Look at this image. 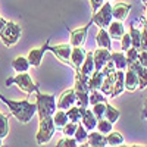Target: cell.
<instances>
[{"label":"cell","mask_w":147,"mask_h":147,"mask_svg":"<svg viewBox=\"0 0 147 147\" xmlns=\"http://www.w3.org/2000/svg\"><path fill=\"white\" fill-rule=\"evenodd\" d=\"M0 100L5 102L9 109H10V113L13 115L19 122L22 124H28V122L32 119V116L37 113V106L35 103H31L28 100H9L7 97H5L3 94H0Z\"/></svg>","instance_id":"1"},{"label":"cell","mask_w":147,"mask_h":147,"mask_svg":"<svg viewBox=\"0 0 147 147\" xmlns=\"http://www.w3.org/2000/svg\"><path fill=\"white\" fill-rule=\"evenodd\" d=\"M75 96H77V106L81 107H88V77L82 74L80 69H75Z\"/></svg>","instance_id":"2"},{"label":"cell","mask_w":147,"mask_h":147,"mask_svg":"<svg viewBox=\"0 0 147 147\" xmlns=\"http://www.w3.org/2000/svg\"><path fill=\"white\" fill-rule=\"evenodd\" d=\"M35 106H37V113L40 118L44 116H52L56 112V99L53 94H44L38 90L35 91Z\"/></svg>","instance_id":"3"},{"label":"cell","mask_w":147,"mask_h":147,"mask_svg":"<svg viewBox=\"0 0 147 147\" xmlns=\"http://www.w3.org/2000/svg\"><path fill=\"white\" fill-rule=\"evenodd\" d=\"M21 34H22V30L16 22L6 21L5 27L0 31V40L6 47H15L21 38Z\"/></svg>","instance_id":"4"},{"label":"cell","mask_w":147,"mask_h":147,"mask_svg":"<svg viewBox=\"0 0 147 147\" xmlns=\"http://www.w3.org/2000/svg\"><path fill=\"white\" fill-rule=\"evenodd\" d=\"M56 131V127L53 124V118L52 116H44V118H40V124H38V131H37V136H35V140H37V144H46L52 140L53 134Z\"/></svg>","instance_id":"5"},{"label":"cell","mask_w":147,"mask_h":147,"mask_svg":"<svg viewBox=\"0 0 147 147\" xmlns=\"http://www.w3.org/2000/svg\"><path fill=\"white\" fill-rule=\"evenodd\" d=\"M7 87L12 84H15L18 85V88L22 90L24 93H27V94H31V93H35L37 90H38V85H35L32 78L30 77V74L27 72H18V75L13 77V78H7L6 82H5Z\"/></svg>","instance_id":"6"},{"label":"cell","mask_w":147,"mask_h":147,"mask_svg":"<svg viewBox=\"0 0 147 147\" xmlns=\"http://www.w3.org/2000/svg\"><path fill=\"white\" fill-rule=\"evenodd\" d=\"M112 21H113V15H112V5L110 3H103L99 7V10L91 16V22L96 24L99 28H107Z\"/></svg>","instance_id":"7"},{"label":"cell","mask_w":147,"mask_h":147,"mask_svg":"<svg viewBox=\"0 0 147 147\" xmlns=\"http://www.w3.org/2000/svg\"><path fill=\"white\" fill-rule=\"evenodd\" d=\"M49 50H50L62 63L71 65V52H72V46H71L69 43L57 44V46H49Z\"/></svg>","instance_id":"8"},{"label":"cell","mask_w":147,"mask_h":147,"mask_svg":"<svg viewBox=\"0 0 147 147\" xmlns=\"http://www.w3.org/2000/svg\"><path fill=\"white\" fill-rule=\"evenodd\" d=\"M91 21L78 30H72L71 31V38H69V44L72 47H80V46H84L85 43V38H87V32H88V28L91 27Z\"/></svg>","instance_id":"9"},{"label":"cell","mask_w":147,"mask_h":147,"mask_svg":"<svg viewBox=\"0 0 147 147\" xmlns=\"http://www.w3.org/2000/svg\"><path fill=\"white\" fill-rule=\"evenodd\" d=\"M75 103H77L75 90L69 88V90H65L62 94H60L59 100H57V103H56V107H57V109H62V110H68L71 106H74Z\"/></svg>","instance_id":"10"},{"label":"cell","mask_w":147,"mask_h":147,"mask_svg":"<svg viewBox=\"0 0 147 147\" xmlns=\"http://www.w3.org/2000/svg\"><path fill=\"white\" fill-rule=\"evenodd\" d=\"M49 46H50V44H49V40H47V41L44 43V46H41L40 49H32V50H30L27 59H28V62H30L31 66L38 68V66L41 65L43 56H44V53L49 50Z\"/></svg>","instance_id":"11"},{"label":"cell","mask_w":147,"mask_h":147,"mask_svg":"<svg viewBox=\"0 0 147 147\" xmlns=\"http://www.w3.org/2000/svg\"><path fill=\"white\" fill-rule=\"evenodd\" d=\"M93 60H94V71H102V68L110 60V50L103 47H99L93 52Z\"/></svg>","instance_id":"12"},{"label":"cell","mask_w":147,"mask_h":147,"mask_svg":"<svg viewBox=\"0 0 147 147\" xmlns=\"http://www.w3.org/2000/svg\"><path fill=\"white\" fill-rule=\"evenodd\" d=\"M128 68H131L134 72L137 74V77H138V88L144 90L147 87V68L143 66L138 62V59L136 60V62H132L131 65H128Z\"/></svg>","instance_id":"13"},{"label":"cell","mask_w":147,"mask_h":147,"mask_svg":"<svg viewBox=\"0 0 147 147\" xmlns=\"http://www.w3.org/2000/svg\"><path fill=\"white\" fill-rule=\"evenodd\" d=\"M132 9V5L131 3H116L115 6H112V15H113V19L116 21H125L127 16L129 15V10Z\"/></svg>","instance_id":"14"},{"label":"cell","mask_w":147,"mask_h":147,"mask_svg":"<svg viewBox=\"0 0 147 147\" xmlns=\"http://www.w3.org/2000/svg\"><path fill=\"white\" fill-rule=\"evenodd\" d=\"M107 32H109V35H110V38H112V40H121L122 35L125 34V27H124V24H122V21L113 19L112 22L109 24Z\"/></svg>","instance_id":"15"},{"label":"cell","mask_w":147,"mask_h":147,"mask_svg":"<svg viewBox=\"0 0 147 147\" xmlns=\"http://www.w3.org/2000/svg\"><path fill=\"white\" fill-rule=\"evenodd\" d=\"M85 52L84 46H80V47H72V52H71V65L75 68V69H80V66L82 65L84 59H85Z\"/></svg>","instance_id":"16"},{"label":"cell","mask_w":147,"mask_h":147,"mask_svg":"<svg viewBox=\"0 0 147 147\" xmlns=\"http://www.w3.org/2000/svg\"><path fill=\"white\" fill-rule=\"evenodd\" d=\"M124 81H125V71L116 69V72H115V82H113V91H112V96L110 97H116L121 93L125 91Z\"/></svg>","instance_id":"17"},{"label":"cell","mask_w":147,"mask_h":147,"mask_svg":"<svg viewBox=\"0 0 147 147\" xmlns=\"http://www.w3.org/2000/svg\"><path fill=\"white\" fill-rule=\"evenodd\" d=\"M124 85H125V90L131 91V93L138 88V77H137V74L134 72L131 68H128V66H127V72H125Z\"/></svg>","instance_id":"18"},{"label":"cell","mask_w":147,"mask_h":147,"mask_svg":"<svg viewBox=\"0 0 147 147\" xmlns=\"http://www.w3.org/2000/svg\"><path fill=\"white\" fill-rule=\"evenodd\" d=\"M115 72H116V69L112 71V72H109L107 75H105V77H103V81H102V85H100V91H102L105 96H107V97L112 96V91H113Z\"/></svg>","instance_id":"19"},{"label":"cell","mask_w":147,"mask_h":147,"mask_svg":"<svg viewBox=\"0 0 147 147\" xmlns=\"http://www.w3.org/2000/svg\"><path fill=\"white\" fill-rule=\"evenodd\" d=\"M87 146H91V147H105V146H107L106 136L102 134V132H93V131H90L88 137H87Z\"/></svg>","instance_id":"20"},{"label":"cell","mask_w":147,"mask_h":147,"mask_svg":"<svg viewBox=\"0 0 147 147\" xmlns=\"http://www.w3.org/2000/svg\"><path fill=\"white\" fill-rule=\"evenodd\" d=\"M96 41H97V46L99 47L112 50V38H110V35H109L106 28H100L99 30V32H97V35H96Z\"/></svg>","instance_id":"21"},{"label":"cell","mask_w":147,"mask_h":147,"mask_svg":"<svg viewBox=\"0 0 147 147\" xmlns=\"http://www.w3.org/2000/svg\"><path fill=\"white\" fill-rule=\"evenodd\" d=\"M81 124L84 125V128L87 129L88 132L93 131L97 125V118L94 116V113L91 112V109H85L84 113L81 116Z\"/></svg>","instance_id":"22"},{"label":"cell","mask_w":147,"mask_h":147,"mask_svg":"<svg viewBox=\"0 0 147 147\" xmlns=\"http://www.w3.org/2000/svg\"><path fill=\"white\" fill-rule=\"evenodd\" d=\"M53 118V124L56 127V129H62L68 122H69V118H68V113L66 110H62V109H57L56 112L52 115Z\"/></svg>","instance_id":"23"},{"label":"cell","mask_w":147,"mask_h":147,"mask_svg":"<svg viewBox=\"0 0 147 147\" xmlns=\"http://www.w3.org/2000/svg\"><path fill=\"white\" fill-rule=\"evenodd\" d=\"M80 71L82 74H85L87 77H91V74L94 72V60H93V53L91 52H87L82 65L80 66Z\"/></svg>","instance_id":"24"},{"label":"cell","mask_w":147,"mask_h":147,"mask_svg":"<svg viewBox=\"0 0 147 147\" xmlns=\"http://www.w3.org/2000/svg\"><path fill=\"white\" fill-rule=\"evenodd\" d=\"M103 72L102 71H94L91 77H88V88L90 90H100V85L103 81Z\"/></svg>","instance_id":"25"},{"label":"cell","mask_w":147,"mask_h":147,"mask_svg":"<svg viewBox=\"0 0 147 147\" xmlns=\"http://www.w3.org/2000/svg\"><path fill=\"white\" fill-rule=\"evenodd\" d=\"M110 60L113 62L116 69H127V57L124 55V52H116V53H110Z\"/></svg>","instance_id":"26"},{"label":"cell","mask_w":147,"mask_h":147,"mask_svg":"<svg viewBox=\"0 0 147 147\" xmlns=\"http://www.w3.org/2000/svg\"><path fill=\"white\" fill-rule=\"evenodd\" d=\"M87 109V107H81V106H71L68 110H66V113H68V118L71 122H75V124H78V122L81 121V116L84 113V110Z\"/></svg>","instance_id":"27"},{"label":"cell","mask_w":147,"mask_h":147,"mask_svg":"<svg viewBox=\"0 0 147 147\" xmlns=\"http://www.w3.org/2000/svg\"><path fill=\"white\" fill-rule=\"evenodd\" d=\"M30 62L27 57L24 56H18L16 59H13V62H12V68L15 69V72H28L30 69Z\"/></svg>","instance_id":"28"},{"label":"cell","mask_w":147,"mask_h":147,"mask_svg":"<svg viewBox=\"0 0 147 147\" xmlns=\"http://www.w3.org/2000/svg\"><path fill=\"white\" fill-rule=\"evenodd\" d=\"M119 116H121V112H119V109H116V107H113L112 105H109L107 102H106V110H105V119H107L109 122H112V124H115V122L119 119Z\"/></svg>","instance_id":"29"},{"label":"cell","mask_w":147,"mask_h":147,"mask_svg":"<svg viewBox=\"0 0 147 147\" xmlns=\"http://www.w3.org/2000/svg\"><path fill=\"white\" fill-rule=\"evenodd\" d=\"M106 103L107 102V97L100 91V90H90L88 93V105H96V103Z\"/></svg>","instance_id":"30"},{"label":"cell","mask_w":147,"mask_h":147,"mask_svg":"<svg viewBox=\"0 0 147 147\" xmlns=\"http://www.w3.org/2000/svg\"><path fill=\"white\" fill-rule=\"evenodd\" d=\"M129 37H131V47L141 50V31H138L136 27H131L129 30Z\"/></svg>","instance_id":"31"},{"label":"cell","mask_w":147,"mask_h":147,"mask_svg":"<svg viewBox=\"0 0 147 147\" xmlns=\"http://www.w3.org/2000/svg\"><path fill=\"white\" fill-rule=\"evenodd\" d=\"M106 141H107V146H121L124 143V137H122V134L119 132H113V129L106 134Z\"/></svg>","instance_id":"32"},{"label":"cell","mask_w":147,"mask_h":147,"mask_svg":"<svg viewBox=\"0 0 147 147\" xmlns=\"http://www.w3.org/2000/svg\"><path fill=\"white\" fill-rule=\"evenodd\" d=\"M74 137H75V140L78 143H85L87 141V137H88V131L84 128L82 124H80L78 122V125H77V129H75V134H74Z\"/></svg>","instance_id":"33"},{"label":"cell","mask_w":147,"mask_h":147,"mask_svg":"<svg viewBox=\"0 0 147 147\" xmlns=\"http://www.w3.org/2000/svg\"><path fill=\"white\" fill-rule=\"evenodd\" d=\"M112 125H113L112 122H109L107 119L102 118V119L97 121V125H96V128H97V131H99V132H102V134H105V136H106L107 132L112 131Z\"/></svg>","instance_id":"34"},{"label":"cell","mask_w":147,"mask_h":147,"mask_svg":"<svg viewBox=\"0 0 147 147\" xmlns=\"http://www.w3.org/2000/svg\"><path fill=\"white\" fill-rule=\"evenodd\" d=\"M9 134V116L6 115H0V138H5Z\"/></svg>","instance_id":"35"},{"label":"cell","mask_w":147,"mask_h":147,"mask_svg":"<svg viewBox=\"0 0 147 147\" xmlns=\"http://www.w3.org/2000/svg\"><path fill=\"white\" fill-rule=\"evenodd\" d=\"M105 110H106V103H96L93 105V109H91V112L94 113V116L97 118V121L102 119L105 116Z\"/></svg>","instance_id":"36"},{"label":"cell","mask_w":147,"mask_h":147,"mask_svg":"<svg viewBox=\"0 0 147 147\" xmlns=\"http://www.w3.org/2000/svg\"><path fill=\"white\" fill-rule=\"evenodd\" d=\"M56 146L57 147H77L78 141L75 140V137H63L62 140H59Z\"/></svg>","instance_id":"37"},{"label":"cell","mask_w":147,"mask_h":147,"mask_svg":"<svg viewBox=\"0 0 147 147\" xmlns=\"http://www.w3.org/2000/svg\"><path fill=\"white\" fill-rule=\"evenodd\" d=\"M77 125L75 122H68V124L62 128V134H63V137H74V134H75V129H77Z\"/></svg>","instance_id":"38"},{"label":"cell","mask_w":147,"mask_h":147,"mask_svg":"<svg viewBox=\"0 0 147 147\" xmlns=\"http://www.w3.org/2000/svg\"><path fill=\"white\" fill-rule=\"evenodd\" d=\"M127 66L131 65L132 62H136V60L138 59V50L137 49H134V47H129L128 50H127Z\"/></svg>","instance_id":"39"},{"label":"cell","mask_w":147,"mask_h":147,"mask_svg":"<svg viewBox=\"0 0 147 147\" xmlns=\"http://www.w3.org/2000/svg\"><path fill=\"white\" fill-rule=\"evenodd\" d=\"M129 47H131V37H129V32L128 34L125 32L124 35H122V38H121V49L124 52H127Z\"/></svg>","instance_id":"40"},{"label":"cell","mask_w":147,"mask_h":147,"mask_svg":"<svg viewBox=\"0 0 147 147\" xmlns=\"http://www.w3.org/2000/svg\"><path fill=\"white\" fill-rule=\"evenodd\" d=\"M141 50H147V24L144 25V28L141 31Z\"/></svg>","instance_id":"41"},{"label":"cell","mask_w":147,"mask_h":147,"mask_svg":"<svg viewBox=\"0 0 147 147\" xmlns=\"http://www.w3.org/2000/svg\"><path fill=\"white\" fill-rule=\"evenodd\" d=\"M105 3V0H90V5H91V10L93 13H96L97 10H99V7Z\"/></svg>","instance_id":"42"},{"label":"cell","mask_w":147,"mask_h":147,"mask_svg":"<svg viewBox=\"0 0 147 147\" xmlns=\"http://www.w3.org/2000/svg\"><path fill=\"white\" fill-rule=\"evenodd\" d=\"M138 62L147 68V50H141L138 52Z\"/></svg>","instance_id":"43"},{"label":"cell","mask_w":147,"mask_h":147,"mask_svg":"<svg viewBox=\"0 0 147 147\" xmlns=\"http://www.w3.org/2000/svg\"><path fill=\"white\" fill-rule=\"evenodd\" d=\"M5 24H6V19H5V18H2V16H0V31H2V28L5 27Z\"/></svg>","instance_id":"44"},{"label":"cell","mask_w":147,"mask_h":147,"mask_svg":"<svg viewBox=\"0 0 147 147\" xmlns=\"http://www.w3.org/2000/svg\"><path fill=\"white\" fill-rule=\"evenodd\" d=\"M144 110H147V100H146V103H144Z\"/></svg>","instance_id":"45"},{"label":"cell","mask_w":147,"mask_h":147,"mask_svg":"<svg viewBox=\"0 0 147 147\" xmlns=\"http://www.w3.org/2000/svg\"><path fill=\"white\" fill-rule=\"evenodd\" d=\"M141 2H143V3H144V5L147 6V0H141Z\"/></svg>","instance_id":"46"},{"label":"cell","mask_w":147,"mask_h":147,"mask_svg":"<svg viewBox=\"0 0 147 147\" xmlns=\"http://www.w3.org/2000/svg\"><path fill=\"white\" fill-rule=\"evenodd\" d=\"M146 19H147V6H146Z\"/></svg>","instance_id":"47"},{"label":"cell","mask_w":147,"mask_h":147,"mask_svg":"<svg viewBox=\"0 0 147 147\" xmlns=\"http://www.w3.org/2000/svg\"><path fill=\"white\" fill-rule=\"evenodd\" d=\"M144 116H147V110H144Z\"/></svg>","instance_id":"48"},{"label":"cell","mask_w":147,"mask_h":147,"mask_svg":"<svg viewBox=\"0 0 147 147\" xmlns=\"http://www.w3.org/2000/svg\"><path fill=\"white\" fill-rule=\"evenodd\" d=\"M0 115H2V113H0Z\"/></svg>","instance_id":"49"}]
</instances>
